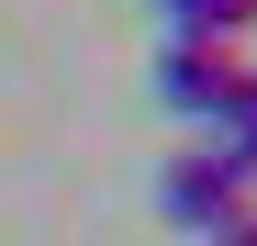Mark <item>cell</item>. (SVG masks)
I'll return each mask as SVG.
<instances>
[{"mask_svg": "<svg viewBox=\"0 0 257 246\" xmlns=\"http://www.w3.org/2000/svg\"><path fill=\"white\" fill-rule=\"evenodd\" d=\"M201 246H257V213H235L224 235H201Z\"/></svg>", "mask_w": 257, "mask_h": 246, "instance_id": "5b68a950", "label": "cell"}, {"mask_svg": "<svg viewBox=\"0 0 257 246\" xmlns=\"http://www.w3.org/2000/svg\"><path fill=\"white\" fill-rule=\"evenodd\" d=\"M246 190H257V179L235 168L224 146H179V157L157 168V213H168V224H190V235H224L235 213H257Z\"/></svg>", "mask_w": 257, "mask_h": 246, "instance_id": "6da1fadb", "label": "cell"}, {"mask_svg": "<svg viewBox=\"0 0 257 246\" xmlns=\"http://www.w3.org/2000/svg\"><path fill=\"white\" fill-rule=\"evenodd\" d=\"M212 146H224V157H235V168L257 179V67H246V90H235L224 112H212Z\"/></svg>", "mask_w": 257, "mask_h": 246, "instance_id": "277c9868", "label": "cell"}, {"mask_svg": "<svg viewBox=\"0 0 257 246\" xmlns=\"http://www.w3.org/2000/svg\"><path fill=\"white\" fill-rule=\"evenodd\" d=\"M235 90H246L235 45H190V34H168V45H157V101L179 112V123H212Z\"/></svg>", "mask_w": 257, "mask_h": 246, "instance_id": "7a4b0ae2", "label": "cell"}, {"mask_svg": "<svg viewBox=\"0 0 257 246\" xmlns=\"http://www.w3.org/2000/svg\"><path fill=\"white\" fill-rule=\"evenodd\" d=\"M168 34H190V45H235V34H257V0H157Z\"/></svg>", "mask_w": 257, "mask_h": 246, "instance_id": "3957f363", "label": "cell"}]
</instances>
